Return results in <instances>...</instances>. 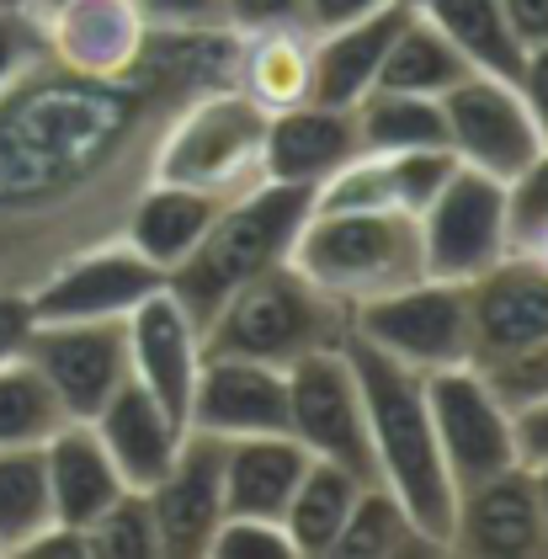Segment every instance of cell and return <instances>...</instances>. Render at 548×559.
<instances>
[{"label":"cell","mask_w":548,"mask_h":559,"mask_svg":"<svg viewBox=\"0 0 548 559\" xmlns=\"http://www.w3.org/2000/svg\"><path fill=\"white\" fill-rule=\"evenodd\" d=\"M240 33H155L123 75L43 59L0 96V288L33 294L91 246L123 240L176 112L235 86Z\"/></svg>","instance_id":"6da1fadb"},{"label":"cell","mask_w":548,"mask_h":559,"mask_svg":"<svg viewBox=\"0 0 548 559\" xmlns=\"http://www.w3.org/2000/svg\"><path fill=\"white\" fill-rule=\"evenodd\" d=\"M346 357L357 368L362 405H368V442H373L379 485L416 516V527L437 544V555L448 559L453 516H458V485H453L448 459L437 448L421 373L400 368L394 357H383L379 346L357 342V336H346Z\"/></svg>","instance_id":"7a4b0ae2"},{"label":"cell","mask_w":548,"mask_h":559,"mask_svg":"<svg viewBox=\"0 0 548 559\" xmlns=\"http://www.w3.org/2000/svg\"><path fill=\"white\" fill-rule=\"evenodd\" d=\"M309 209H314V192L288 181H261L251 192H240L235 203H224V214L192 246V257L166 272V288L198 325H209L213 309L229 294H240L261 272L294 261Z\"/></svg>","instance_id":"3957f363"},{"label":"cell","mask_w":548,"mask_h":559,"mask_svg":"<svg viewBox=\"0 0 548 559\" xmlns=\"http://www.w3.org/2000/svg\"><path fill=\"white\" fill-rule=\"evenodd\" d=\"M346 336L352 309L331 299L294 261H283L213 309V320L203 325V357H251L288 373L314 352L346 346Z\"/></svg>","instance_id":"277c9868"},{"label":"cell","mask_w":548,"mask_h":559,"mask_svg":"<svg viewBox=\"0 0 548 559\" xmlns=\"http://www.w3.org/2000/svg\"><path fill=\"white\" fill-rule=\"evenodd\" d=\"M294 266L346 309H362L426 277L421 218L405 209H309Z\"/></svg>","instance_id":"5b68a950"},{"label":"cell","mask_w":548,"mask_h":559,"mask_svg":"<svg viewBox=\"0 0 548 559\" xmlns=\"http://www.w3.org/2000/svg\"><path fill=\"white\" fill-rule=\"evenodd\" d=\"M474 314V357L468 368L485 373V384L511 411H527L548 400V266L538 257L511 251L485 277L468 283Z\"/></svg>","instance_id":"8992f818"},{"label":"cell","mask_w":548,"mask_h":559,"mask_svg":"<svg viewBox=\"0 0 548 559\" xmlns=\"http://www.w3.org/2000/svg\"><path fill=\"white\" fill-rule=\"evenodd\" d=\"M261 144H266V112L235 86H213L176 112L155 155V181L240 198L266 181Z\"/></svg>","instance_id":"52a82bcc"},{"label":"cell","mask_w":548,"mask_h":559,"mask_svg":"<svg viewBox=\"0 0 548 559\" xmlns=\"http://www.w3.org/2000/svg\"><path fill=\"white\" fill-rule=\"evenodd\" d=\"M352 336L379 346L410 373H442L464 368L474 357V314H468V283L421 277L400 294L352 309Z\"/></svg>","instance_id":"ba28073f"},{"label":"cell","mask_w":548,"mask_h":559,"mask_svg":"<svg viewBox=\"0 0 548 559\" xmlns=\"http://www.w3.org/2000/svg\"><path fill=\"white\" fill-rule=\"evenodd\" d=\"M288 431L309 448V459H331L357 479L379 485L373 442H368V405L346 346L314 352L288 368Z\"/></svg>","instance_id":"9c48e42d"},{"label":"cell","mask_w":548,"mask_h":559,"mask_svg":"<svg viewBox=\"0 0 548 559\" xmlns=\"http://www.w3.org/2000/svg\"><path fill=\"white\" fill-rule=\"evenodd\" d=\"M416 218H421L426 277L474 283V277H485L496 261L511 257L507 181L474 171V166H458V171L448 176V187H442Z\"/></svg>","instance_id":"30bf717a"},{"label":"cell","mask_w":548,"mask_h":559,"mask_svg":"<svg viewBox=\"0 0 548 559\" xmlns=\"http://www.w3.org/2000/svg\"><path fill=\"white\" fill-rule=\"evenodd\" d=\"M426 411H431V427H437V448L448 459L453 485H479L490 474L522 464L516 453V411L496 389L485 384L479 368H442V373H426Z\"/></svg>","instance_id":"8fae6325"},{"label":"cell","mask_w":548,"mask_h":559,"mask_svg":"<svg viewBox=\"0 0 548 559\" xmlns=\"http://www.w3.org/2000/svg\"><path fill=\"white\" fill-rule=\"evenodd\" d=\"M442 118H448V150L458 155V166H474L496 181H511L544 150L538 118L527 96L516 91V81L464 75L442 96Z\"/></svg>","instance_id":"7c38bea8"},{"label":"cell","mask_w":548,"mask_h":559,"mask_svg":"<svg viewBox=\"0 0 548 559\" xmlns=\"http://www.w3.org/2000/svg\"><path fill=\"white\" fill-rule=\"evenodd\" d=\"M27 362L48 379L70 421H91L112 400V389L133 373L128 320H38Z\"/></svg>","instance_id":"4fadbf2b"},{"label":"cell","mask_w":548,"mask_h":559,"mask_svg":"<svg viewBox=\"0 0 548 559\" xmlns=\"http://www.w3.org/2000/svg\"><path fill=\"white\" fill-rule=\"evenodd\" d=\"M160 288H166V272L155 261L139 257L128 240H107L70 257L59 272H48L33 288V314L38 320H128Z\"/></svg>","instance_id":"5bb4252c"},{"label":"cell","mask_w":548,"mask_h":559,"mask_svg":"<svg viewBox=\"0 0 548 559\" xmlns=\"http://www.w3.org/2000/svg\"><path fill=\"white\" fill-rule=\"evenodd\" d=\"M144 496L160 527V559H209L224 522V437L187 427L170 469Z\"/></svg>","instance_id":"9a60e30c"},{"label":"cell","mask_w":548,"mask_h":559,"mask_svg":"<svg viewBox=\"0 0 548 559\" xmlns=\"http://www.w3.org/2000/svg\"><path fill=\"white\" fill-rule=\"evenodd\" d=\"M448 559H548V527L527 464L458 490Z\"/></svg>","instance_id":"2e32d148"},{"label":"cell","mask_w":548,"mask_h":559,"mask_svg":"<svg viewBox=\"0 0 548 559\" xmlns=\"http://www.w3.org/2000/svg\"><path fill=\"white\" fill-rule=\"evenodd\" d=\"M128 362H133V379L187 427L192 389L203 373V325L176 304L170 288L150 294L128 314Z\"/></svg>","instance_id":"e0dca14e"},{"label":"cell","mask_w":548,"mask_h":559,"mask_svg":"<svg viewBox=\"0 0 548 559\" xmlns=\"http://www.w3.org/2000/svg\"><path fill=\"white\" fill-rule=\"evenodd\" d=\"M48 59L75 75H123L150 48V22L139 0H64L43 11Z\"/></svg>","instance_id":"ac0fdd59"},{"label":"cell","mask_w":548,"mask_h":559,"mask_svg":"<svg viewBox=\"0 0 548 559\" xmlns=\"http://www.w3.org/2000/svg\"><path fill=\"white\" fill-rule=\"evenodd\" d=\"M187 427L213 431L224 442L255 431H288V373L251 357H203Z\"/></svg>","instance_id":"d6986e66"},{"label":"cell","mask_w":548,"mask_h":559,"mask_svg":"<svg viewBox=\"0 0 548 559\" xmlns=\"http://www.w3.org/2000/svg\"><path fill=\"white\" fill-rule=\"evenodd\" d=\"M362 155V133H357V107L336 102H298L288 112L266 118V144H261V166L266 181H288V187H320L325 176H336L346 160Z\"/></svg>","instance_id":"ffe728a7"},{"label":"cell","mask_w":548,"mask_h":559,"mask_svg":"<svg viewBox=\"0 0 548 559\" xmlns=\"http://www.w3.org/2000/svg\"><path fill=\"white\" fill-rule=\"evenodd\" d=\"M91 431L102 437V448H107L112 469L123 474L128 490H155V479L170 469V459H176V448L187 437V427L133 373L91 416Z\"/></svg>","instance_id":"44dd1931"},{"label":"cell","mask_w":548,"mask_h":559,"mask_svg":"<svg viewBox=\"0 0 548 559\" xmlns=\"http://www.w3.org/2000/svg\"><path fill=\"white\" fill-rule=\"evenodd\" d=\"M303 469H309V448L294 431L229 437L224 442V516L283 522Z\"/></svg>","instance_id":"7402d4cb"},{"label":"cell","mask_w":548,"mask_h":559,"mask_svg":"<svg viewBox=\"0 0 548 559\" xmlns=\"http://www.w3.org/2000/svg\"><path fill=\"white\" fill-rule=\"evenodd\" d=\"M43 469H48V496H53V522L81 527L91 516H102L118 496H123V474L112 469L102 437L91 421H64L43 442Z\"/></svg>","instance_id":"603a6c76"},{"label":"cell","mask_w":548,"mask_h":559,"mask_svg":"<svg viewBox=\"0 0 548 559\" xmlns=\"http://www.w3.org/2000/svg\"><path fill=\"white\" fill-rule=\"evenodd\" d=\"M224 203L235 198H218V192H198V187H181V181H150L133 203V214L123 224V240L150 257L160 272L181 266L192 257V246L209 235V224L224 214Z\"/></svg>","instance_id":"cb8c5ba5"},{"label":"cell","mask_w":548,"mask_h":559,"mask_svg":"<svg viewBox=\"0 0 548 559\" xmlns=\"http://www.w3.org/2000/svg\"><path fill=\"white\" fill-rule=\"evenodd\" d=\"M235 91L251 96L255 107L288 112L298 102H314V33L309 27H266L240 38Z\"/></svg>","instance_id":"d4e9b609"},{"label":"cell","mask_w":548,"mask_h":559,"mask_svg":"<svg viewBox=\"0 0 548 559\" xmlns=\"http://www.w3.org/2000/svg\"><path fill=\"white\" fill-rule=\"evenodd\" d=\"M405 22V5H383L373 16L336 27V33H320L314 38V96L320 102H336V107H357L368 91L379 86L383 53L394 44Z\"/></svg>","instance_id":"484cf974"},{"label":"cell","mask_w":548,"mask_h":559,"mask_svg":"<svg viewBox=\"0 0 548 559\" xmlns=\"http://www.w3.org/2000/svg\"><path fill=\"white\" fill-rule=\"evenodd\" d=\"M368 479H357L352 469H341L331 459H309V469L298 479L294 501L283 512V527H288V544H294L298 559H331L341 527L357 507Z\"/></svg>","instance_id":"4316f807"},{"label":"cell","mask_w":548,"mask_h":559,"mask_svg":"<svg viewBox=\"0 0 548 559\" xmlns=\"http://www.w3.org/2000/svg\"><path fill=\"white\" fill-rule=\"evenodd\" d=\"M426 16L442 27V38L468 59L474 75H496V81H516L527 48L516 44L501 0H431Z\"/></svg>","instance_id":"83f0119b"},{"label":"cell","mask_w":548,"mask_h":559,"mask_svg":"<svg viewBox=\"0 0 548 559\" xmlns=\"http://www.w3.org/2000/svg\"><path fill=\"white\" fill-rule=\"evenodd\" d=\"M464 75H474V70H468L464 53L442 38V27H437L426 11H405L394 44L383 53L379 86L410 91V96H437V102H442Z\"/></svg>","instance_id":"f1b7e54d"},{"label":"cell","mask_w":548,"mask_h":559,"mask_svg":"<svg viewBox=\"0 0 548 559\" xmlns=\"http://www.w3.org/2000/svg\"><path fill=\"white\" fill-rule=\"evenodd\" d=\"M331 559H442V555L416 527V516L405 512L383 485H362V496H357V507L346 516Z\"/></svg>","instance_id":"f546056e"},{"label":"cell","mask_w":548,"mask_h":559,"mask_svg":"<svg viewBox=\"0 0 548 559\" xmlns=\"http://www.w3.org/2000/svg\"><path fill=\"white\" fill-rule=\"evenodd\" d=\"M357 133L368 155H400V150H437L448 144V118L437 96L373 86L357 102Z\"/></svg>","instance_id":"4dcf8cb0"},{"label":"cell","mask_w":548,"mask_h":559,"mask_svg":"<svg viewBox=\"0 0 548 559\" xmlns=\"http://www.w3.org/2000/svg\"><path fill=\"white\" fill-rule=\"evenodd\" d=\"M53 522L43 448H0V555L16 559Z\"/></svg>","instance_id":"1f68e13d"},{"label":"cell","mask_w":548,"mask_h":559,"mask_svg":"<svg viewBox=\"0 0 548 559\" xmlns=\"http://www.w3.org/2000/svg\"><path fill=\"white\" fill-rule=\"evenodd\" d=\"M64 421L70 411L27 357L0 362V448H43Z\"/></svg>","instance_id":"d6a6232c"},{"label":"cell","mask_w":548,"mask_h":559,"mask_svg":"<svg viewBox=\"0 0 548 559\" xmlns=\"http://www.w3.org/2000/svg\"><path fill=\"white\" fill-rule=\"evenodd\" d=\"M85 555L91 559H160V527L144 490H123L102 516L85 522Z\"/></svg>","instance_id":"836d02e7"},{"label":"cell","mask_w":548,"mask_h":559,"mask_svg":"<svg viewBox=\"0 0 548 559\" xmlns=\"http://www.w3.org/2000/svg\"><path fill=\"white\" fill-rule=\"evenodd\" d=\"M383 171H389L394 209L421 214L426 203L448 187V176L458 171V155L448 144H437V150H400V155H383Z\"/></svg>","instance_id":"e575fe53"},{"label":"cell","mask_w":548,"mask_h":559,"mask_svg":"<svg viewBox=\"0 0 548 559\" xmlns=\"http://www.w3.org/2000/svg\"><path fill=\"white\" fill-rule=\"evenodd\" d=\"M548 229V144L538 150L533 166L507 181V235H511V251H527L538 235Z\"/></svg>","instance_id":"d590c367"},{"label":"cell","mask_w":548,"mask_h":559,"mask_svg":"<svg viewBox=\"0 0 548 559\" xmlns=\"http://www.w3.org/2000/svg\"><path fill=\"white\" fill-rule=\"evenodd\" d=\"M209 559H298L283 522L266 516H224L209 544Z\"/></svg>","instance_id":"8d00e7d4"},{"label":"cell","mask_w":548,"mask_h":559,"mask_svg":"<svg viewBox=\"0 0 548 559\" xmlns=\"http://www.w3.org/2000/svg\"><path fill=\"white\" fill-rule=\"evenodd\" d=\"M43 59H48V33H43V16L27 11H0V96L16 86L22 75H33Z\"/></svg>","instance_id":"74e56055"},{"label":"cell","mask_w":548,"mask_h":559,"mask_svg":"<svg viewBox=\"0 0 548 559\" xmlns=\"http://www.w3.org/2000/svg\"><path fill=\"white\" fill-rule=\"evenodd\" d=\"M150 33H213L224 22V0H139Z\"/></svg>","instance_id":"f35d334b"},{"label":"cell","mask_w":548,"mask_h":559,"mask_svg":"<svg viewBox=\"0 0 548 559\" xmlns=\"http://www.w3.org/2000/svg\"><path fill=\"white\" fill-rule=\"evenodd\" d=\"M229 33H266V27H303V0H224Z\"/></svg>","instance_id":"ab89813d"},{"label":"cell","mask_w":548,"mask_h":559,"mask_svg":"<svg viewBox=\"0 0 548 559\" xmlns=\"http://www.w3.org/2000/svg\"><path fill=\"white\" fill-rule=\"evenodd\" d=\"M33 294H16V288H0V362H16L27 357V342H33Z\"/></svg>","instance_id":"60d3db41"},{"label":"cell","mask_w":548,"mask_h":559,"mask_svg":"<svg viewBox=\"0 0 548 559\" xmlns=\"http://www.w3.org/2000/svg\"><path fill=\"white\" fill-rule=\"evenodd\" d=\"M394 0H303V27L320 38V33H336V27H352L362 16H373Z\"/></svg>","instance_id":"b9f144b4"},{"label":"cell","mask_w":548,"mask_h":559,"mask_svg":"<svg viewBox=\"0 0 548 559\" xmlns=\"http://www.w3.org/2000/svg\"><path fill=\"white\" fill-rule=\"evenodd\" d=\"M516 91L527 96V107H533V118H538V133H544V144H548V44L527 48L522 75H516Z\"/></svg>","instance_id":"7bdbcfd3"},{"label":"cell","mask_w":548,"mask_h":559,"mask_svg":"<svg viewBox=\"0 0 548 559\" xmlns=\"http://www.w3.org/2000/svg\"><path fill=\"white\" fill-rule=\"evenodd\" d=\"M16 559H91L85 555V533L81 527H64V522H48L38 538L22 549Z\"/></svg>","instance_id":"ee69618b"},{"label":"cell","mask_w":548,"mask_h":559,"mask_svg":"<svg viewBox=\"0 0 548 559\" xmlns=\"http://www.w3.org/2000/svg\"><path fill=\"white\" fill-rule=\"evenodd\" d=\"M516 453L522 464H548V400L516 411Z\"/></svg>","instance_id":"f6af8a7d"},{"label":"cell","mask_w":548,"mask_h":559,"mask_svg":"<svg viewBox=\"0 0 548 559\" xmlns=\"http://www.w3.org/2000/svg\"><path fill=\"white\" fill-rule=\"evenodd\" d=\"M507 22L522 48H544L548 44V0H501Z\"/></svg>","instance_id":"bcb514c9"},{"label":"cell","mask_w":548,"mask_h":559,"mask_svg":"<svg viewBox=\"0 0 548 559\" xmlns=\"http://www.w3.org/2000/svg\"><path fill=\"white\" fill-rule=\"evenodd\" d=\"M533 469V490H538V512H544V527H548V464H527Z\"/></svg>","instance_id":"7dc6e473"},{"label":"cell","mask_w":548,"mask_h":559,"mask_svg":"<svg viewBox=\"0 0 548 559\" xmlns=\"http://www.w3.org/2000/svg\"><path fill=\"white\" fill-rule=\"evenodd\" d=\"M522 257H538V261H544V266H548V229H544V235H538V240H533V246H527V251H522Z\"/></svg>","instance_id":"c3c4849f"},{"label":"cell","mask_w":548,"mask_h":559,"mask_svg":"<svg viewBox=\"0 0 548 559\" xmlns=\"http://www.w3.org/2000/svg\"><path fill=\"white\" fill-rule=\"evenodd\" d=\"M33 0H0V11H27Z\"/></svg>","instance_id":"681fc988"},{"label":"cell","mask_w":548,"mask_h":559,"mask_svg":"<svg viewBox=\"0 0 548 559\" xmlns=\"http://www.w3.org/2000/svg\"><path fill=\"white\" fill-rule=\"evenodd\" d=\"M394 5H405V11H426L431 0H394Z\"/></svg>","instance_id":"f907efd6"},{"label":"cell","mask_w":548,"mask_h":559,"mask_svg":"<svg viewBox=\"0 0 548 559\" xmlns=\"http://www.w3.org/2000/svg\"><path fill=\"white\" fill-rule=\"evenodd\" d=\"M53 5H64V0H33V11H38V16L43 11H53Z\"/></svg>","instance_id":"816d5d0a"}]
</instances>
